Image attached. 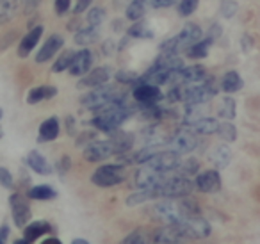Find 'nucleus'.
Segmentation results:
<instances>
[{
  "instance_id": "nucleus-58",
  "label": "nucleus",
  "mask_w": 260,
  "mask_h": 244,
  "mask_svg": "<svg viewBox=\"0 0 260 244\" xmlns=\"http://www.w3.org/2000/svg\"><path fill=\"white\" fill-rule=\"evenodd\" d=\"M72 244H89V242H87L86 239H73Z\"/></svg>"
},
{
  "instance_id": "nucleus-34",
  "label": "nucleus",
  "mask_w": 260,
  "mask_h": 244,
  "mask_svg": "<svg viewBox=\"0 0 260 244\" xmlns=\"http://www.w3.org/2000/svg\"><path fill=\"white\" fill-rule=\"evenodd\" d=\"M200 168H202V164H200L198 159L194 157H187L185 161H180V164H178L177 168V175H182V176H196L200 173Z\"/></svg>"
},
{
  "instance_id": "nucleus-41",
  "label": "nucleus",
  "mask_w": 260,
  "mask_h": 244,
  "mask_svg": "<svg viewBox=\"0 0 260 244\" xmlns=\"http://www.w3.org/2000/svg\"><path fill=\"white\" fill-rule=\"evenodd\" d=\"M237 11H239V4L235 0H221L219 15L223 16V18H226V20L234 18V16L237 15Z\"/></svg>"
},
{
  "instance_id": "nucleus-2",
  "label": "nucleus",
  "mask_w": 260,
  "mask_h": 244,
  "mask_svg": "<svg viewBox=\"0 0 260 244\" xmlns=\"http://www.w3.org/2000/svg\"><path fill=\"white\" fill-rule=\"evenodd\" d=\"M118 100H125V95H121L118 91L116 86H111V84H104L100 87H94V89L87 91L80 97V105L84 109H89V111L96 112L100 109H104L105 105L112 104V102Z\"/></svg>"
},
{
  "instance_id": "nucleus-31",
  "label": "nucleus",
  "mask_w": 260,
  "mask_h": 244,
  "mask_svg": "<svg viewBox=\"0 0 260 244\" xmlns=\"http://www.w3.org/2000/svg\"><path fill=\"white\" fill-rule=\"evenodd\" d=\"M20 0H0V25H6L16 16Z\"/></svg>"
},
{
  "instance_id": "nucleus-15",
  "label": "nucleus",
  "mask_w": 260,
  "mask_h": 244,
  "mask_svg": "<svg viewBox=\"0 0 260 244\" xmlns=\"http://www.w3.org/2000/svg\"><path fill=\"white\" fill-rule=\"evenodd\" d=\"M111 68L109 66H98V68H91L84 77H80L79 87L80 89H94L104 84H109L111 80Z\"/></svg>"
},
{
  "instance_id": "nucleus-61",
  "label": "nucleus",
  "mask_w": 260,
  "mask_h": 244,
  "mask_svg": "<svg viewBox=\"0 0 260 244\" xmlns=\"http://www.w3.org/2000/svg\"><path fill=\"white\" fill-rule=\"evenodd\" d=\"M139 2H146V0H139Z\"/></svg>"
},
{
  "instance_id": "nucleus-14",
  "label": "nucleus",
  "mask_w": 260,
  "mask_h": 244,
  "mask_svg": "<svg viewBox=\"0 0 260 244\" xmlns=\"http://www.w3.org/2000/svg\"><path fill=\"white\" fill-rule=\"evenodd\" d=\"M132 97H134V100L138 102L139 105H155L162 100L164 95H162V91H160V86L141 82L132 87Z\"/></svg>"
},
{
  "instance_id": "nucleus-49",
  "label": "nucleus",
  "mask_w": 260,
  "mask_h": 244,
  "mask_svg": "<svg viewBox=\"0 0 260 244\" xmlns=\"http://www.w3.org/2000/svg\"><path fill=\"white\" fill-rule=\"evenodd\" d=\"M16 38H18V30H11V33H8L4 38H0V40H4V41H0V50H6L9 45L15 43Z\"/></svg>"
},
{
  "instance_id": "nucleus-45",
  "label": "nucleus",
  "mask_w": 260,
  "mask_h": 244,
  "mask_svg": "<svg viewBox=\"0 0 260 244\" xmlns=\"http://www.w3.org/2000/svg\"><path fill=\"white\" fill-rule=\"evenodd\" d=\"M72 8V0H55L54 2V11L57 16H64Z\"/></svg>"
},
{
  "instance_id": "nucleus-30",
  "label": "nucleus",
  "mask_w": 260,
  "mask_h": 244,
  "mask_svg": "<svg viewBox=\"0 0 260 244\" xmlns=\"http://www.w3.org/2000/svg\"><path fill=\"white\" fill-rule=\"evenodd\" d=\"M212 45H214L212 40H209V38H202V40L196 41L194 45H191V47L185 50V55H187L189 59H194V61H198V59H205L207 55H209V50H210Z\"/></svg>"
},
{
  "instance_id": "nucleus-7",
  "label": "nucleus",
  "mask_w": 260,
  "mask_h": 244,
  "mask_svg": "<svg viewBox=\"0 0 260 244\" xmlns=\"http://www.w3.org/2000/svg\"><path fill=\"white\" fill-rule=\"evenodd\" d=\"M180 228L182 235L185 240H196V239H207L212 232L209 221L203 219L202 216H194V218H185L180 223H177Z\"/></svg>"
},
{
  "instance_id": "nucleus-11",
  "label": "nucleus",
  "mask_w": 260,
  "mask_h": 244,
  "mask_svg": "<svg viewBox=\"0 0 260 244\" xmlns=\"http://www.w3.org/2000/svg\"><path fill=\"white\" fill-rule=\"evenodd\" d=\"M194 187L200 193L205 194H216L223 187V180H221L219 169H205V171H200L194 176Z\"/></svg>"
},
{
  "instance_id": "nucleus-1",
  "label": "nucleus",
  "mask_w": 260,
  "mask_h": 244,
  "mask_svg": "<svg viewBox=\"0 0 260 244\" xmlns=\"http://www.w3.org/2000/svg\"><path fill=\"white\" fill-rule=\"evenodd\" d=\"M132 114H134V107L126 105L125 100H118V102H112V104L105 105L100 111H96V114L93 116V119H91L89 123L96 130H100V132L112 134Z\"/></svg>"
},
{
  "instance_id": "nucleus-10",
  "label": "nucleus",
  "mask_w": 260,
  "mask_h": 244,
  "mask_svg": "<svg viewBox=\"0 0 260 244\" xmlns=\"http://www.w3.org/2000/svg\"><path fill=\"white\" fill-rule=\"evenodd\" d=\"M145 164L157 169V171H160V173H175L178 164H180V155L168 150V148H162V150L157 151L148 162H145Z\"/></svg>"
},
{
  "instance_id": "nucleus-57",
  "label": "nucleus",
  "mask_w": 260,
  "mask_h": 244,
  "mask_svg": "<svg viewBox=\"0 0 260 244\" xmlns=\"http://www.w3.org/2000/svg\"><path fill=\"white\" fill-rule=\"evenodd\" d=\"M79 20H72V22L68 23V30H79Z\"/></svg>"
},
{
  "instance_id": "nucleus-13",
  "label": "nucleus",
  "mask_w": 260,
  "mask_h": 244,
  "mask_svg": "<svg viewBox=\"0 0 260 244\" xmlns=\"http://www.w3.org/2000/svg\"><path fill=\"white\" fill-rule=\"evenodd\" d=\"M168 175L170 173H160L157 169L150 168V166L143 164V168H139L134 173V184L138 189H153V187L160 186Z\"/></svg>"
},
{
  "instance_id": "nucleus-52",
  "label": "nucleus",
  "mask_w": 260,
  "mask_h": 244,
  "mask_svg": "<svg viewBox=\"0 0 260 244\" xmlns=\"http://www.w3.org/2000/svg\"><path fill=\"white\" fill-rule=\"evenodd\" d=\"M251 45H253L251 36H249V34H244V36L241 38V48L244 52H248V50H251Z\"/></svg>"
},
{
  "instance_id": "nucleus-54",
  "label": "nucleus",
  "mask_w": 260,
  "mask_h": 244,
  "mask_svg": "<svg viewBox=\"0 0 260 244\" xmlns=\"http://www.w3.org/2000/svg\"><path fill=\"white\" fill-rule=\"evenodd\" d=\"M66 130H68V136H73L75 134V119L72 116L66 118Z\"/></svg>"
},
{
  "instance_id": "nucleus-47",
  "label": "nucleus",
  "mask_w": 260,
  "mask_h": 244,
  "mask_svg": "<svg viewBox=\"0 0 260 244\" xmlns=\"http://www.w3.org/2000/svg\"><path fill=\"white\" fill-rule=\"evenodd\" d=\"M70 168H72V159H70L68 155H62V157L57 161V173L62 176L70 171Z\"/></svg>"
},
{
  "instance_id": "nucleus-25",
  "label": "nucleus",
  "mask_w": 260,
  "mask_h": 244,
  "mask_svg": "<svg viewBox=\"0 0 260 244\" xmlns=\"http://www.w3.org/2000/svg\"><path fill=\"white\" fill-rule=\"evenodd\" d=\"M242 87H244V80H242V77L239 75L235 70L226 72L219 80V89L223 91V93H226V95L237 93V91H241Z\"/></svg>"
},
{
  "instance_id": "nucleus-38",
  "label": "nucleus",
  "mask_w": 260,
  "mask_h": 244,
  "mask_svg": "<svg viewBox=\"0 0 260 244\" xmlns=\"http://www.w3.org/2000/svg\"><path fill=\"white\" fill-rule=\"evenodd\" d=\"M216 134L223 141H226V143H234V141L237 139V129H235V125L232 121L219 123V127H217V132Z\"/></svg>"
},
{
  "instance_id": "nucleus-4",
  "label": "nucleus",
  "mask_w": 260,
  "mask_h": 244,
  "mask_svg": "<svg viewBox=\"0 0 260 244\" xmlns=\"http://www.w3.org/2000/svg\"><path fill=\"white\" fill-rule=\"evenodd\" d=\"M148 214L153 221H160L164 225H173V223H180L182 219H185L180 210L178 200H173V198H160V200H157L150 207Z\"/></svg>"
},
{
  "instance_id": "nucleus-50",
  "label": "nucleus",
  "mask_w": 260,
  "mask_h": 244,
  "mask_svg": "<svg viewBox=\"0 0 260 244\" xmlns=\"http://www.w3.org/2000/svg\"><path fill=\"white\" fill-rule=\"evenodd\" d=\"M94 139H96V134H94V132H84V134H80V137L77 139V144H79V146H82L84 143L89 144V143H93ZM87 144H86V146H87Z\"/></svg>"
},
{
  "instance_id": "nucleus-21",
  "label": "nucleus",
  "mask_w": 260,
  "mask_h": 244,
  "mask_svg": "<svg viewBox=\"0 0 260 244\" xmlns=\"http://www.w3.org/2000/svg\"><path fill=\"white\" fill-rule=\"evenodd\" d=\"M57 95V87L55 86H50V84H43V86H36L27 93V98L25 102L29 105H36L40 102H45V100H52V98Z\"/></svg>"
},
{
  "instance_id": "nucleus-29",
  "label": "nucleus",
  "mask_w": 260,
  "mask_h": 244,
  "mask_svg": "<svg viewBox=\"0 0 260 244\" xmlns=\"http://www.w3.org/2000/svg\"><path fill=\"white\" fill-rule=\"evenodd\" d=\"M27 198L38 200V201L55 200V198H57V191H55L52 186H48V184H40V186H34L27 191Z\"/></svg>"
},
{
  "instance_id": "nucleus-44",
  "label": "nucleus",
  "mask_w": 260,
  "mask_h": 244,
  "mask_svg": "<svg viewBox=\"0 0 260 244\" xmlns=\"http://www.w3.org/2000/svg\"><path fill=\"white\" fill-rule=\"evenodd\" d=\"M0 186L4 189H13L15 187V178H13V173L8 168L0 166Z\"/></svg>"
},
{
  "instance_id": "nucleus-59",
  "label": "nucleus",
  "mask_w": 260,
  "mask_h": 244,
  "mask_svg": "<svg viewBox=\"0 0 260 244\" xmlns=\"http://www.w3.org/2000/svg\"><path fill=\"white\" fill-rule=\"evenodd\" d=\"M13 244H30V242H29V240L25 239V237H23V239H16V240H15V242H13Z\"/></svg>"
},
{
  "instance_id": "nucleus-35",
  "label": "nucleus",
  "mask_w": 260,
  "mask_h": 244,
  "mask_svg": "<svg viewBox=\"0 0 260 244\" xmlns=\"http://www.w3.org/2000/svg\"><path fill=\"white\" fill-rule=\"evenodd\" d=\"M126 34H128V38H134V40H152L153 38V30L148 27V23L143 22H136L134 25H130Z\"/></svg>"
},
{
  "instance_id": "nucleus-40",
  "label": "nucleus",
  "mask_w": 260,
  "mask_h": 244,
  "mask_svg": "<svg viewBox=\"0 0 260 244\" xmlns=\"http://www.w3.org/2000/svg\"><path fill=\"white\" fill-rule=\"evenodd\" d=\"M200 6V0H180L178 2V16H182V18H187V16H191L192 13L198 9Z\"/></svg>"
},
{
  "instance_id": "nucleus-9",
  "label": "nucleus",
  "mask_w": 260,
  "mask_h": 244,
  "mask_svg": "<svg viewBox=\"0 0 260 244\" xmlns=\"http://www.w3.org/2000/svg\"><path fill=\"white\" fill-rule=\"evenodd\" d=\"M82 155L87 162H94V164H96V162H104V161H107V159H111L112 155H116V148L111 139L93 141V143H89L87 146H84Z\"/></svg>"
},
{
  "instance_id": "nucleus-3",
  "label": "nucleus",
  "mask_w": 260,
  "mask_h": 244,
  "mask_svg": "<svg viewBox=\"0 0 260 244\" xmlns=\"http://www.w3.org/2000/svg\"><path fill=\"white\" fill-rule=\"evenodd\" d=\"M217 93H219V84L214 79L207 77L205 80H202V82H198V84L182 86V102H184V104L203 105L212 100Z\"/></svg>"
},
{
  "instance_id": "nucleus-20",
  "label": "nucleus",
  "mask_w": 260,
  "mask_h": 244,
  "mask_svg": "<svg viewBox=\"0 0 260 244\" xmlns=\"http://www.w3.org/2000/svg\"><path fill=\"white\" fill-rule=\"evenodd\" d=\"M59 132H61L59 118L52 116V118L45 119L40 125V130H38V143H50V141H55L59 137Z\"/></svg>"
},
{
  "instance_id": "nucleus-56",
  "label": "nucleus",
  "mask_w": 260,
  "mask_h": 244,
  "mask_svg": "<svg viewBox=\"0 0 260 244\" xmlns=\"http://www.w3.org/2000/svg\"><path fill=\"white\" fill-rule=\"evenodd\" d=\"M41 244H62V242L57 239V237H48V239H45Z\"/></svg>"
},
{
  "instance_id": "nucleus-43",
  "label": "nucleus",
  "mask_w": 260,
  "mask_h": 244,
  "mask_svg": "<svg viewBox=\"0 0 260 244\" xmlns=\"http://www.w3.org/2000/svg\"><path fill=\"white\" fill-rule=\"evenodd\" d=\"M116 82L119 84H130V86H134V82L138 80V73L130 72V70H119V72H116Z\"/></svg>"
},
{
  "instance_id": "nucleus-27",
  "label": "nucleus",
  "mask_w": 260,
  "mask_h": 244,
  "mask_svg": "<svg viewBox=\"0 0 260 244\" xmlns=\"http://www.w3.org/2000/svg\"><path fill=\"white\" fill-rule=\"evenodd\" d=\"M27 166H29L34 173H38V175H50L52 173V168H50V164H48V161L38 150L29 151V155H27Z\"/></svg>"
},
{
  "instance_id": "nucleus-18",
  "label": "nucleus",
  "mask_w": 260,
  "mask_h": 244,
  "mask_svg": "<svg viewBox=\"0 0 260 244\" xmlns=\"http://www.w3.org/2000/svg\"><path fill=\"white\" fill-rule=\"evenodd\" d=\"M93 61H94V55L87 47H84L82 50L75 52V55H73V59H72V65H70V68H68L70 75L84 77L91 68H93Z\"/></svg>"
},
{
  "instance_id": "nucleus-23",
  "label": "nucleus",
  "mask_w": 260,
  "mask_h": 244,
  "mask_svg": "<svg viewBox=\"0 0 260 244\" xmlns=\"http://www.w3.org/2000/svg\"><path fill=\"white\" fill-rule=\"evenodd\" d=\"M209 161H210V164H212L216 169L226 168V166L230 164V161H232L230 146H226V144H216V146L210 150Z\"/></svg>"
},
{
  "instance_id": "nucleus-5",
  "label": "nucleus",
  "mask_w": 260,
  "mask_h": 244,
  "mask_svg": "<svg viewBox=\"0 0 260 244\" xmlns=\"http://www.w3.org/2000/svg\"><path fill=\"white\" fill-rule=\"evenodd\" d=\"M192 189H194V182L189 176H182L177 175V173H170L166 180L160 186H157L160 198H173V200L189 196Z\"/></svg>"
},
{
  "instance_id": "nucleus-36",
  "label": "nucleus",
  "mask_w": 260,
  "mask_h": 244,
  "mask_svg": "<svg viewBox=\"0 0 260 244\" xmlns=\"http://www.w3.org/2000/svg\"><path fill=\"white\" fill-rule=\"evenodd\" d=\"M146 15V6L145 2H139V0H132L125 9V16L130 22H139L141 18H145Z\"/></svg>"
},
{
  "instance_id": "nucleus-24",
  "label": "nucleus",
  "mask_w": 260,
  "mask_h": 244,
  "mask_svg": "<svg viewBox=\"0 0 260 244\" xmlns=\"http://www.w3.org/2000/svg\"><path fill=\"white\" fill-rule=\"evenodd\" d=\"M111 141L114 143L116 155H123L132 150V146H134V143H136V137H134V134L123 132V130L118 129L116 132L111 134Z\"/></svg>"
},
{
  "instance_id": "nucleus-51",
  "label": "nucleus",
  "mask_w": 260,
  "mask_h": 244,
  "mask_svg": "<svg viewBox=\"0 0 260 244\" xmlns=\"http://www.w3.org/2000/svg\"><path fill=\"white\" fill-rule=\"evenodd\" d=\"M150 2H152L153 9H166V8L175 6V2H177V0H150Z\"/></svg>"
},
{
  "instance_id": "nucleus-26",
  "label": "nucleus",
  "mask_w": 260,
  "mask_h": 244,
  "mask_svg": "<svg viewBox=\"0 0 260 244\" xmlns=\"http://www.w3.org/2000/svg\"><path fill=\"white\" fill-rule=\"evenodd\" d=\"M52 232V226L48 221H45V219H40V221H30L29 225L23 228V237H25L29 242H32V240L40 239L41 235H47V233Z\"/></svg>"
},
{
  "instance_id": "nucleus-46",
  "label": "nucleus",
  "mask_w": 260,
  "mask_h": 244,
  "mask_svg": "<svg viewBox=\"0 0 260 244\" xmlns=\"http://www.w3.org/2000/svg\"><path fill=\"white\" fill-rule=\"evenodd\" d=\"M223 36V27H221V23H212V25L209 27V30H207L205 38H209V40H212L214 43H216L219 38Z\"/></svg>"
},
{
  "instance_id": "nucleus-17",
  "label": "nucleus",
  "mask_w": 260,
  "mask_h": 244,
  "mask_svg": "<svg viewBox=\"0 0 260 244\" xmlns=\"http://www.w3.org/2000/svg\"><path fill=\"white\" fill-rule=\"evenodd\" d=\"M64 47V38L61 36V34H50V36L45 40V43L41 45V48L38 50L36 54V63L38 65H43V63L50 61L52 57H55V55L61 52V48Z\"/></svg>"
},
{
  "instance_id": "nucleus-8",
  "label": "nucleus",
  "mask_w": 260,
  "mask_h": 244,
  "mask_svg": "<svg viewBox=\"0 0 260 244\" xmlns=\"http://www.w3.org/2000/svg\"><path fill=\"white\" fill-rule=\"evenodd\" d=\"M196 146H198L196 134H192L191 130H187V129L178 130V132L173 134V136L166 141V144H164V148H168V150L175 151V154H178V155L191 154V151L196 150Z\"/></svg>"
},
{
  "instance_id": "nucleus-22",
  "label": "nucleus",
  "mask_w": 260,
  "mask_h": 244,
  "mask_svg": "<svg viewBox=\"0 0 260 244\" xmlns=\"http://www.w3.org/2000/svg\"><path fill=\"white\" fill-rule=\"evenodd\" d=\"M217 127H219V121L216 118H210V116H202L200 119H196L192 125L185 127L187 130H191L196 136H212V134L217 132Z\"/></svg>"
},
{
  "instance_id": "nucleus-42",
  "label": "nucleus",
  "mask_w": 260,
  "mask_h": 244,
  "mask_svg": "<svg viewBox=\"0 0 260 244\" xmlns=\"http://www.w3.org/2000/svg\"><path fill=\"white\" fill-rule=\"evenodd\" d=\"M119 244H148V237H146L145 230L138 228L134 232H130L128 235H125V239Z\"/></svg>"
},
{
  "instance_id": "nucleus-6",
  "label": "nucleus",
  "mask_w": 260,
  "mask_h": 244,
  "mask_svg": "<svg viewBox=\"0 0 260 244\" xmlns=\"http://www.w3.org/2000/svg\"><path fill=\"white\" fill-rule=\"evenodd\" d=\"M125 178H126V173L123 164H102L91 175V182L96 187H102V189L118 186Z\"/></svg>"
},
{
  "instance_id": "nucleus-60",
  "label": "nucleus",
  "mask_w": 260,
  "mask_h": 244,
  "mask_svg": "<svg viewBox=\"0 0 260 244\" xmlns=\"http://www.w3.org/2000/svg\"><path fill=\"white\" fill-rule=\"evenodd\" d=\"M2 116H4V112H2V109H0V119H2Z\"/></svg>"
},
{
  "instance_id": "nucleus-16",
  "label": "nucleus",
  "mask_w": 260,
  "mask_h": 244,
  "mask_svg": "<svg viewBox=\"0 0 260 244\" xmlns=\"http://www.w3.org/2000/svg\"><path fill=\"white\" fill-rule=\"evenodd\" d=\"M202 38H203L202 27L194 22H187L184 27H182L180 33L175 36V40H177V50L185 52L191 45H194L196 41H200Z\"/></svg>"
},
{
  "instance_id": "nucleus-53",
  "label": "nucleus",
  "mask_w": 260,
  "mask_h": 244,
  "mask_svg": "<svg viewBox=\"0 0 260 244\" xmlns=\"http://www.w3.org/2000/svg\"><path fill=\"white\" fill-rule=\"evenodd\" d=\"M9 239V226L8 225H2L0 226V244H6Z\"/></svg>"
},
{
  "instance_id": "nucleus-48",
  "label": "nucleus",
  "mask_w": 260,
  "mask_h": 244,
  "mask_svg": "<svg viewBox=\"0 0 260 244\" xmlns=\"http://www.w3.org/2000/svg\"><path fill=\"white\" fill-rule=\"evenodd\" d=\"M93 6V0H77L75 6H73V15H80V13H86L87 9Z\"/></svg>"
},
{
  "instance_id": "nucleus-55",
  "label": "nucleus",
  "mask_w": 260,
  "mask_h": 244,
  "mask_svg": "<svg viewBox=\"0 0 260 244\" xmlns=\"http://www.w3.org/2000/svg\"><path fill=\"white\" fill-rule=\"evenodd\" d=\"M104 50H105V55H111V50H112V41L107 40L104 43Z\"/></svg>"
},
{
  "instance_id": "nucleus-28",
  "label": "nucleus",
  "mask_w": 260,
  "mask_h": 244,
  "mask_svg": "<svg viewBox=\"0 0 260 244\" xmlns=\"http://www.w3.org/2000/svg\"><path fill=\"white\" fill-rule=\"evenodd\" d=\"M98 38H100L98 27L87 25V27H80V29L77 30L73 41H75V45L84 48V47H87V45H93L94 41H98Z\"/></svg>"
},
{
  "instance_id": "nucleus-12",
  "label": "nucleus",
  "mask_w": 260,
  "mask_h": 244,
  "mask_svg": "<svg viewBox=\"0 0 260 244\" xmlns=\"http://www.w3.org/2000/svg\"><path fill=\"white\" fill-rule=\"evenodd\" d=\"M9 205H11V216L13 221L18 228H25L30 223V218H32V210H30V205L22 194H11L9 198Z\"/></svg>"
},
{
  "instance_id": "nucleus-37",
  "label": "nucleus",
  "mask_w": 260,
  "mask_h": 244,
  "mask_svg": "<svg viewBox=\"0 0 260 244\" xmlns=\"http://www.w3.org/2000/svg\"><path fill=\"white\" fill-rule=\"evenodd\" d=\"M107 18V11L104 8H89L86 11V23L93 27H100Z\"/></svg>"
},
{
  "instance_id": "nucleus-33",
  "label": "nucleus",
  "mask_w": 260,
  "mask_h": 244,
  "mask_svg": "<svg viewBox=\"0 0 260 244\" xmlns=\"http://www.w3.org/2000/svg\"><path fill=\"white\" fill-rule=\"evenodd\" d=\"M178 205H180V210L184 214V218H194V216H202V207L194 198L189 194L184 198H177Z\"/></svg>"
},
{
  "instance_id": "nucleus-19",
  "label": "nucleus",
  "mask_w": 260,
  "mask_h": 244,
  "mask_svg": "<svg viewBox=\"0 0 260 244\" xmlns=\"http://www.w3.org/2000/svg\"><path fill=\"white\" fill-rule=\"evenodd\" d=\"M43 33H45L43 25L29 27V33L20 40V45H18L20 57H27V55H30V52H34V48L38 47V43H40L41 38H43Z\"/></svg>"
},
{
  "instance_id": "nucleus-39",
  "label": "nucleus",
  "mask_w": 260,
  "mask_h": 244,
  "mask_svg": "<svg viewBox=\"0 0 260 244\" xmlns=\"http://www.w3.org/2000/svg\"><path fill=\"white\" fill-rule=\"evenodd\" d=\"M73 55H75V50H64L62 54H59V59L54 63V66H52V72L54 73L66 72V70L70 68V65H72Z\"/></svg>"
},
{
  "instance_id": "nucleus-32",
  "label": "nucleus",
  "mask_w": 260,
  "mask_h": 244,
  "mask_svg": "<svg viewBox=\"0 0 260 244\" xmlns=\"http://www.w3.org/2000/svg\"><path fill=\"white\" fill-rule=\"evenodd\" d=\"M235 114H237V104H235L234 98L230 95L221 98L219 105H217V116L226 119V121H232L235 118Z\"/></svg>"
}]
</instances>
